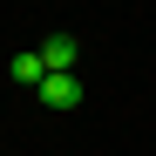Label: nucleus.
<instances>
[{"mask_svg":"<svg viewBox=\"0 0 156 156\" xmlns=\"http://www.w3.org/2000/svg\"><path fill=\"white\" fill-rule=\"evenodd\" d=\"M34 95L48 102V109H61V115H68V109H82V75H48Z\"/></svg>","mask_w":156,"mask_h":156,"instance_id":"f257e3e1","label":"nucleus"},{"mask_svg":"<svg viewBox=\"0 0 156 156\" xmlns=\"http://www.w3.org/2000/svg\"><path fill=\"white\" fill-rule=\"evenodd\" d=\"M41 61H48V75H75V61H82L75 34H48V41H41Z\"/></svg>","mask_w":156,"mask_h":156,"instance_id":"f03ea898","label":"nucleus"},{"mask_svg":"<svg viewBox=\"0 0 156 156\" xmlns=\"http://www.w3.org/2000/svg\"><path fill=\"white\" fill-rule=\"evenodd\" d=\"M7 75H14V82H27V88H41V82H48V61H41V48H20V55L7 61Z\"/></svg>","mask_w":156,"mask_h":156,"instance_id":"7ed1b4c3","label":"nucleus"}]
</instances>
